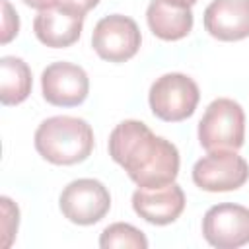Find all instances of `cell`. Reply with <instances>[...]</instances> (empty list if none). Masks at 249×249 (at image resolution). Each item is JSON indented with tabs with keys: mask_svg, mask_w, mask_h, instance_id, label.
<instances>
[{
	"mask_svg": "<svg viewBox=\"0 0 249 249\" xmlns=\"http://www.w3.org/2000/svg\"><path fill=\"white\" fill-rule=\"evenodd\" d=\"M132 208L148 224L167 226L183 214L185 193L175 181L161 187H138L132 193Z\"/></svg>",
	"mask_w": 249,
	"mask_h": 249,
	"instance_id": "cell-10",
	"label": "cell"
},
{
	"mask_svg": "<svg viewBox=\"0 0 249 249\" xmlns=\"http://www.w3.org/2000/svg\"><path fill=\"white\" fill-rule=\"evenodd\" d=\"M41 89L47 103L54 107H76L89 93V78L82 66L58 60L43 70Z\"/></svg>",
	"mask_w": 249,
	"mask_h": 249,
	"instance_id": "cell-9",
	"label": "cell"
},
{
	"mask_svg": "<svg viewBox=\"0 0 249 249\" xmlns=\"http://www.w3.org/2000/svg\"><path fill=\"white\" fill-rule=\"evenodd\" d=\"M142 43L136 21L123 14H111L101 18L91 33L93 51L109 62H124L132 58Z\"/></svg>",
	"mask_w": 249,
	"mask_h": 249,
	"instance_id": "cell-7",
	"label": "cell"
},
{
	"mask_svg": "<svg viewBox=\"0 0 249 249\" xmlns=\"http://www.w3.org/2000/svg\"><path fill=\"white\" fill-rule=\"evenodd\" d=\"M29 8H35V10H47V8H53V6H58L62 0H23Z\"/></svg>",
	"mask_w": 249,
	"mask_h": 249,
	"instance_id": "cell-19",
	"label": "cell"
},
{
	"mask_svg": "<svg viewBox=\"0 0 249 249\" xmlns=\"http://www.w3.org/2000/svg\"><path fill=\"white\" fill-rule=\"evenodd\" d=\"M99 247L103 249H146L148 239L144 231L126 222H115L107 226L99 235Z\"/></svg>",
	"mask_w": 249,
	"mask_h": 249,
	"instance_id": "cell-15",
	"label": "cell"
},
{
	"mask_svg": "<svg viewBox=\"0 0 249 249\" xmlns=\"http://www.w3.org/2000/svg\"><path fill=\"white\" fill-rule=\"evenodd\" d=\"M204 29L218 41L249 37V0H212L204 10Z\"/></svg>",
	"mask_w": 249,
	"mask_h": 249,
	"instance_id": "cell-12",
	"label": "cell"
},
{
	"mask_svg": "<svg viewBox=\"0 0 249 249\" xmlns=\"http://www.w3.org/2000/svg\"><path fill=\"white\" fill-rule=\"evenodd\" d=\"M249 179V163L237 150L208 152L193 165V183L208 193H226L243 187Z\"/></svg>",
	"mask_w": 249,
	"mask_h": 249,
	"instance_id": "cell-5",
	"label": "cell"
},
{
	"mask_svg": "<svg viewBox=\"0 0 249 249\" xmlns=\"http://www.w3.org/2000/svg\"><path fill=\"white\" fill-rule=\"evenodd\" d=\"M93 144V130L80 117H49L35 130V150L54 165H74L88 160Z\"/></svg>",
	"mask_w": 249,
	"mask_h": 249,
	"instance_id": "cell-2",
	"label": "cell"
},
{
	"mask_svg": "<svg viewBox=\"0 0 249 249\" xmlns=\"http://www.w3.org/2000/svg\"><path fill=\"white\" fill-rule=\"evenodd\" d=\"M60 4H66V6H70V8H74V10L82 12V14H86L91 8H95L99 4V0H62Z\"/></svg>",
	"mask_w": 249,
	"mask_h": 249,
	"instance_id": "cell-18",
	"label": "cell"
},
{
	"mask_svg": "<svg viewBox=\"0 0 249 249\" xmlns=\"http://www.w3.org/2000/svg\"><path fill=\"white\" fill-rule=\"evenodd\" d=\"M150 31L163 41H179L193 29L191 6L173 0H152L146 10Z\"/></svg>",
	"mask_w": 249,
	"mask_h": 249,
	"instance_id": "cell-13",
	"label": "cell"
},
{
	"mask_svg": "<svg viewBox=\"0 0 249 249\" xmlns=\"http://www.w3.org/2000/svg\"><path fill=\"white\" fill-rule=\"evenodd\" d=\"M82 27L84 14L66 4L41 10L33 19V31L37 39L53 49H64L74 45L82 35Z\"/></svg>",
	"mask_w": 249,
	"mask_h": 249,
	"instance_id": "cell-11",
	"label": "cell"
},
{
	"mask_svg": "<svg viewBox=\"0 0 249 249\" xmlns=\"http://www.w3.org/2000/svg\"><path fill=\"white\" fill-rule=\"evenodd\" d=\"M0 204H2V233H4V247L8 249L12 245V239L18 231V222H19V210L18 206L8 198V196H2L0 198Z\"/></svg>",
	"mask_w": 249,
	"mask_h": 249,
	"instance_id": "cell-16",
	"label": "cell"
},
{
	"mask_svg": "<svg viewBox=\"0 0 249 249\" xmlns=\"http://www.w3.org/2000/svg\"><path fill=\"white\" fill-rule=\"evenodd\" d=\"M31 70L23 58H0V101L2 105H19L31 93Z\"/></svg>",
	"mask_w": 249,
	"mask_h": 249,
	"instance_id": "cell-14",
	"label": "cell"
},
{
	"mask_svg": "<svg viewBox=\"0 0 249 249\" xmlns=\"http://www.w3.org/2000/svg\"><path fill=\"white\" fill-rule=\"evenodd\" d=\"M200 99L198 86L193 78L181 72H169L160 76L148 93L152 113L167 123H179L189 119Z\"/></svg>",
	"mask_w": 249,
	"mask_h": 249,
	"instance_id": "cell-4",
	"label": "cell"
},
{
	"mask_svg": "<svg viewBox=\"0 0 249 249\" xmlns=\"http://www.w3.org/2000/svg\"><path fill=\"white\" fill-rule=\"evenodd\" d=\"M60 212L66 220L78 226H93L105 218L111 208V195L107 187L97 179L70 181L58 198Z\"/></svg>",
	"mask_w": 249,
	"mask_h": 249,
	"instance_id": "cell-6",
	"label": "cell"
},
{
	"mask_svg": "<svg viewBox=\"0 0 249 249\" xmlns=\"http://www.w3.org/2000/svg\"><path fill=\"white\" fill-rule=\"evenodd\" d=\"M2 12L4 14H2V37H0V41H2V45H6L18 35L19 18H18V12L10 6L8 0H2Z\"/></svg>",
	"mask_w": 249,
	"mask_h": 249,
	"instance_id": "cell-17",
	"label": "cell"
},
{
	"mask_svg": "<svg viewBox=\"0 0 249 249\" xmlns=\"http://www.w3.org/2000/svg\"><path fill=\"white\" fill-rule=\"evenodd\" d=\"M204 239L218 249H237L249 243V208L233 202L214 204L202 218Z\"/></svg>",
	"mask_w": 249,
	"mask_h": 249,
	"instance_id": "cell-8",
	"label": "cell"
},
{
	"mask_svg": "<svg viewBox=\"0 0 249 249\" xmlns=\"http://www.w3.org/2000/svg\"><path fill=\"white\" fill-rule=\"evenodd\" d=\"M245 140V113L241 105L230 97L214 99L200 123L198 142L206 152L214 150H239Z\"/></svg>",
	"mask_w": 249,
	"mask_h": 249,
	"instance_id": "cell-3",
	"label": "cell"
},
{
	"mask_svg": "<svg viewBox=\"0 0 249 249\" xmlns=\"http://www.w3.org/2000/svg\"><path fill=\"white\" fill-rule=\"evenodd\" d=\"M109 156L138 187H161L179 173L175 144L156 136L142 121L126 119L111 130Z\"/></svg>",
	"mask_w": 249,
	"mask_h": 249,
	"instance_id": "cell-1",
	"label": "cell"
},
{
	"mask_svg": "<svg viewBox=\"0 0 249 249\" xmlns=\"http://www.w3.org/2000/svg\"><path fill=\"white\" fill-rule=\"evenodd\" d=\"M173 2H179V4H185V6H193V4H196L198 0H173Z\"/></svg>",
	"mask_w": 249,
	"mask_h": 249,
	"instance_id": "cell-20",
	"label": "cell"
}]
</instances>
